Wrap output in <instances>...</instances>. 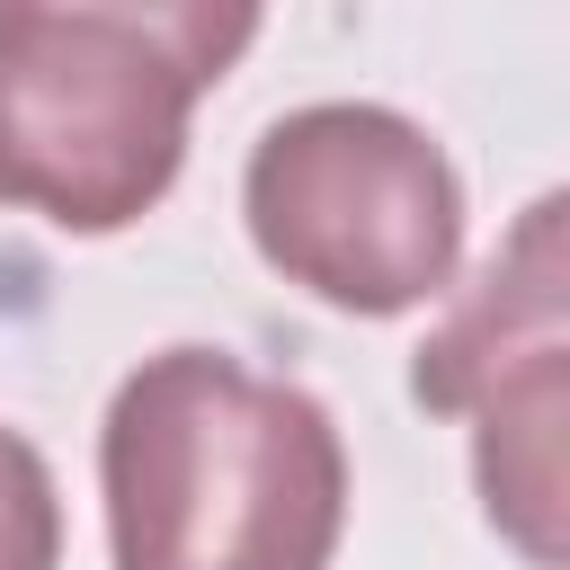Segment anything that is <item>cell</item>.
Returning <instances> with one entry per match:
<instances>
[{
	"instance_id": "6da1fadb",
	"label": "cell",
	"mask_w": 570,
	"mask_h": 570,
	"mask_svg": "<svg viewBox=\"0 0 570 570\" xmlns=\"http://www.w3.org/2000/svg\"><path fill=\"white\" fill-rule=\"evenodd\" d=\"M116 570H330L347 534L338 419L223 347L142 356L98 428Z\"/></svg>"
},
{
	"instance_id": "7a4b0ae2",
	"label": "cell",
	"mask_w": 570,
	"mask_h": 570,
	"mask_svg": "<svg viewBox=\"0 0 570 570\" xmlns=\"http://www.w3.org/2000/svg\"><path fill=\"white\" fill-rule=\"evenodd\" d=\"M240 223L258 258L312 303L392 321L454 285L463 178L401 107L321 98L258 134L240 169Z\"/></svg>"
},
{
	"instance_id": "3957f363",
	"label": "cell",
	"mask_w": 570,
	"mask_h": 570,
	"mask_svg": "<svg viewBox=\"0 0 570 570\" xmlns=\"http://www.w3.org/2000/svg\"><path fill=\"white\" fill-rule=\"evenodd\" d=\"M196 98L125 18L0 9V205L80 240L142 223L178 187Z\"/></svg>"
},
{
	"instance_id": "277c9868",
	"label": "cell",
	"mask_w": 570,
	"mask_h": 570,
	"mask_svg": "<svg viewBox=\"0 0 570 570\" xmlns=\"http://www.w3.org/2000/svg\"><path fill=\"white\" fill-rule=\"evenodd\" d=\"M561 214H570L561 196H534L517 232L490 249L481 285L445 312V330L410 365V392L428 410L472 419L481 508L534 570H561V419H570Z\"/></svg>"
},
{
	"instance_id": "5b68a950",
	"label": "cell",
	"mask_w": 570,
	"mask_h": 570,
	"mask_svg": "<svg viewBox=\"0 0 570 570\" xmlns=\"http://www.w3.org/2000/svg\"><path fill=\"white\" fill-rule=\"evenodd\" d=\"M0 9H98V18H125V27H142L196 89H214V80L249 53V36H258V18H267V0H0Z\"/></svg>"
},
{
	"instance_id": "8992f818",
	"label": "cell",
	"mask_w": 570,
	"mask_h": 570,
	"mask_svg": "<svg viewBox=\"0 0 570 570\" xmlns=\"http://www.w3.org/2000/svg\"><path fill=\"white\" fill-rule=\"evenodd\" d=\"M0 570H62V490L18 428H0Z\"/></svg>"
}]
</instances>
